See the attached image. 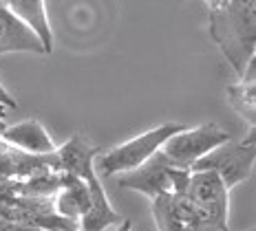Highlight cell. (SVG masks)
<instances>
[{
	"label": "cell",
	"mask_w": 256,
	"mask_h": 231,
	"mask_svg": "<svg viewBox=\"0 0 256 231\" xmlns=\"http://www.w3.org/2000/svg\"><path fill=\"white\" fill-rule=\"evenodd\" d=\"M208 29L238 79L245 68L256 62V2L254 0H210Z\"/></svg>",
	"instance_id": "1"
},
{
	"label": "cell",
	"mask_w": 256,
	"mask_h": 231,
	"mask_svg": "<svg viewBox=\"0 0 256 231\" xmlns=\"http://www.w3.org/2000/svg\"><path fill=\"white\" fill-rule=\"evenodd\" d=\"M179 130H184L181 123L168 121V123H162V126L150 128L148 132L137 134L130 141L120 143V146L110 148L106 154H102L98 159V172H102L106 176H113V174H126V172L137 170L152 154H157L164 143Z\"/></svg>",
	"instance_id": "2"
},
{
	"label": "cell",
	"mask_w": 256,
	"mask_h": 231,
	"mask_svg": "<svg viewBox=\"0 0 256 231\" xmlns=\"http://www.w3.org/2000/svg\"><path fill=\"white\" fill-rule=\"evenodd\" d=\"M256 161V141H254V128H248L243 141L230 139L228 143L212 150L208 157L196 161L190 172H212L223 181L228 190L236 187L238 183L248 181L254 172Z\"/></svg>",
	"instance_id": "3"
},
{
	"label": "cell",
	"mask_w": 256,
	"mask_h": 231,
	"mask_svg": "<svg viewBox=\"0 0 256 231\" xmlns=\"http://www.w3.org/2000/svg\"><path fill=\"white\" fill-rule=\"evenodd\" d=\"M188 179H190L188 170L172 168L164 159V154L157 152L137 170L117 176V185L124 187V190H135L154 201V198L166 194H184Z\"/></svg>",
	"instance_id": "4"
},
{
	"label": "cell",
	"mask_w": 256,
	"mask_h": 231,
	"mask_svg": "<svg viewBox=\"0 0 256 231\" xmlns=\"http://www.w3.org/2000/svg\"><path fill=\"white\" fill-rule=\"evenodd\" d=\"M230 139H232V134L221 130L214 123H201V126L184 128V130H179L177 134H172L162 146L159 152L164 154V159H166L172 168L190 172V168L196 161L208 157L212 150L228 143Z\"/></svg>",
	"instance_id": "5"
},
{
	"label": "cell",
	"mask_w": 256,
	"mask_h": 231,
	"mask_svg": "<svg viewBox=\"0 0 256 231\" xmlns=\"http://www.w3.org/2000/svg\"><path fill=\"white\" fill-rule=\"evenodd\" d=\"M184 196L196 205L221 231H230V190L212 172H190Z\"/></svg>",
	"instance_id": "6"
},
{
	"label": "cell",
	"mask_w": 256,
	"mask_h": 231,
	"mask_svg": "<svg viewBox=\"0 0 256 231\" xmlns=\"http://www.w3.org/2000/svg\"><path fill=\"white\" fill-rule=\"evenodd\" d=\"M157 231H221L184 194H166L152 201Z\"/></svg>",
	"instance_id": "7"
},
{
	"label": "cell",
	"mask_w": 256,
	"mask_h": 231,
	"mask_svg": "<svg viewBox=\"0 0 256 231\" xmlns=\"http://www.w3.org/2000/svg\"><path fill=\"white\" fill-rule=\"evenodd\" d=\"M100 148L86 137V134H76L71 137L64 146L56 148V152L49 154V168L53 172H64V174H73L80 181L86 183L93 179L95 172V157H98Z\"/></svg>",
	"instance_id": "8"
},
{
	"label": "cell",
	"mask_w": 256,
	"mask_h": 231,
	"mask_svg": "<svg viewBox=\"0 0 256 231\" xmlns=\"http://www.w3.org/2000/svg\"><path fill=\"white\" fill-rule=\"evenodd\" d=\"M0 141L31 157H49L56 152V141L38 119H24L14 126H7Z\"/></svg>",
	"instance_id": "9"
},
{
	"label": "cell",
	"mask_w": 256,
	"mask_h": 231,
	"mask_svg": "<svg viewBox=\"0 0 256 231\" xmlns=\"http://www.w3.org/2000/svg\"><path fill=\"white\" fill-rule=\"evenodd\" d=\"M51 205H53L56 216L78 225L80 218H82L90 207L88 185L84 181H80L78 176L60 172V190L51 198Z\"/></svg>",
	"instance_id": "10"
},
{
	"label": "cell",
	"mask_w": 256,
	"mask_h": 231,
	"mask_svg": "<svg viewBox=\"0 0 256 231\" xmlns=\"http://www.w3.org/2000/svg\"><path fill=\"white\" fill-rule=\"evenodd\" d=\"M2 53H36V55H44V49L38 42V37L12 13L7 2L0 0V55Z\"/></svg>",
	"instance_id": "11"
},
{
	"label": "cell",
	"mask_w": 256,
	"mask_h": 231,
	"mask_svg": "<svg viewBox=\"0 0 256 231\" xmlns=\"http://www.w3.org/2000/svg\"><path fill=\"white\" fill-rule=\"evenodd\" d=\"M7 7L12 13L31 31L44 49V55L53 51V31L49 15H46L44 0H7Z\"/></svg>",
	"instance_id": "12"
},
{
	"label": "cell",
	"mask_w": 256,
	"mask_h": 231,
	"mask_svg": "<svg viewBox=\"0 0 256 231\" xmlns=\"http://www.w3.org/2000/svg\"><path fill=\"white\" fill-rule=\"evenodd\" d=\"M86 185H88V194H90V207H88V212L80 218L78 229L80 231H104L106 227H110V225H120L122 216L110 207L102 183H100V176L95 174L93 179L86 181Z\"/></svg>",
	"instance_id": "13"
},
{
	"label": "cell",
	"mask_w": 256,
	"mask_h": 231,
	"mask_svg": "<svg viewBox=\"0 0 256 231\" xmlns=\"http://www.w3.org/2000/svg\"><path fill=\"white\" fill-rule=\"evenodd\" d=\"M256 62H252L245 73L228 88L230 106L248 121V128H254V90H256Z\"/></svg>",
	"instance_id": "14"
},
{
	"label": "cell",
	"mask_w": 256,
	"mask_h": 231,
	"mask_svg": "<svg viewBox=\"0 0 256 231\" xmlns=\"http://www.w3.org/2000/svg\"><path fill=\"white\" fill-rule=\"evenodd\" d=\"M0 106H2V108H7V110H14L16 106H18V101L14 99V95L9 93L4 84H0Z\"/></svg>",
	"instance_id": "15"
},
{
	"label": "cell",
	"mask_w": 256,
	"mask_h": 231,
	"mask_svg": "<svg viewBox=\"0 0 256 231\" xmlns=\"http://www.w3.org/2000/svg\"><path fill=\"white\" fill-rule=\"evenodd\" d=\"M0 231H42V229H34V227H26V225L14 223V220L0 218Z\"/></svg>",
	"instance_id": "16"
},
{
	"label": "cell",
	"mask_w": 256,
	"mask_h": 231,
	"mask_svg": "<svg viewBox=\"0 0 256 231\" xmlns=\"http://www.w3.org/2000/svg\"><path fill=\"white\" fill-rule=\"evenodd\" d=\"M115 231H132V223H130V220H122L120 227H117Z\"/></svg>",
	"instance_id": "17"
},
{
	"label": "cell",
	"mask_w": 256,
	"mask_h": 231,
	"mask_svg": "<svg viewBox=\"0 0 256 231\" xmlns=\"http://www.w3.org/2000/svg\"><path fill=\"white\" fill-rule=\"evenodd\" d=\"M4 128H7V121H2V119H0V137H2V132H4Z\"/></svg>",
	"instance_id": "18"
},
{
	"label": "cell",
	"mask_w": 256,
	"mask_h": 231,
	"mask_svg": "<svg viewBox=\"0 0 256 231\" xmlns=\"http://www.w3.org/2000/svg\"><path fill=\"white\" fill-rule=\"evenodd\" d=\"M4 117H7V108H2V106H0V119L4 121Z\"/></svg>",
	"instance_id": "19"
},
{
	"label": "cell",
	"mask_w": 256,
	"mask_h": 231,
	"mask_svg": "<svg viewBox=\"0 0 256 231\" xmlns=\"http://www.w3.org/2000/svg\"><path fill=\"white\" fill-rule=\"evenodd\" d=\"M58 231H80L78 227H73V229H58Z\"/></svg>",
	"instance_id": "20"
}]
</instances>
